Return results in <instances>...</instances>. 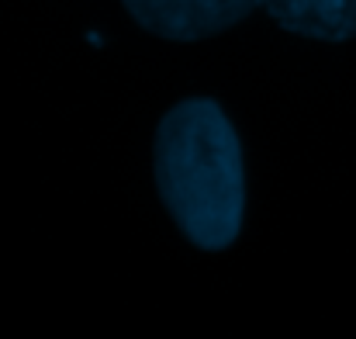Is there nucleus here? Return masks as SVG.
Returning <instances> with one entry per match:
<instances>
[{
    "mask_svg": "<svg viewBox=\"0 0 356 339\" xmlns=\"http://www.w3.org/2000/svg\"><path fill=\"white\" fill-rule=\"evenodd\" d=\"M266 14L305 38L346 42L356 35V0H270Z\"/></svg>",
    "mask_w": 356,
    "mask_h": 339,
    "instance_id": "nucleus-3",
    "label": "nucleus"
},
{
    "mask_svg": "<svg viewBox=\"0 0 356 339\" xmlns=\"http://www.w3.org/2000/svg\"><path fill=\"white\" fill-rule=\"evenodd\" d=\"M156 184L163 205L201 249L232 246L245 184L236 128L215 101H184L156 132Z\"/></svg>",
    "mask_w": 356,
    "mask_h": 339,
    "instance_id": "nucleus-1",
    "label": "nucleus"
},
{
    "mask_svg": "<svg viewBox=\"0 0 356 339\" xmlns=\"http://www.w3.org/2000/svg\"><path fill=\"white\" fill-rule=\"evenodd\" d=\"M270 0H124L128 14L152 35L170 42H201L249 17Z\"/></svg>",
    "mask_w": 356,
    "mask_h": 339,
    "instance_id": "nucleus-2",
    "label": "nucleus"
}]
</instances>
